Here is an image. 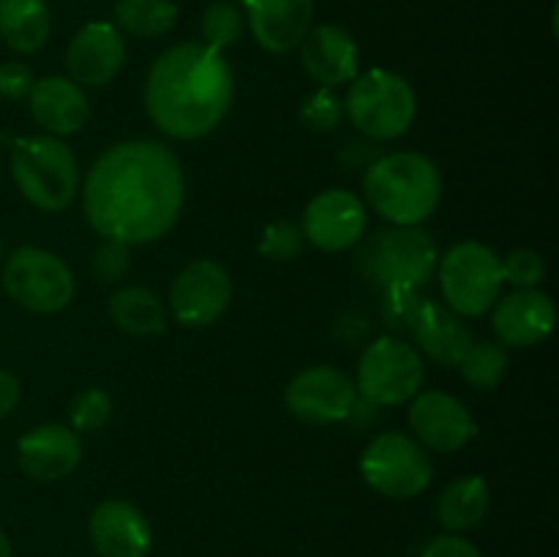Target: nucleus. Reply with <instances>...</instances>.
Here are the masks:
<instances>
[{
    "label": "nucleus",
    "mask_w": 559,
    "mask_h": 557,
    "mask_svg": "<svg viewBox=\"0 0 559 557\" xmlns=\"http://www.w3.org/2000/svg\"><path fill=\"white\" fill-rule=\"evenodd\" d=\"M235 98V74L224 52L200 42L175 44L145 80L151 123L173 140H200L222 126Z\"/></svg>",
    "instance_id": "f03ea898"
},
{
    "label": "nucleus",
    "mask_w": 559,
    "mask_h": 557,
    "mask_svg": "<svg viewBox=\"0 0 559 557\" xmlns=\"http://www.w3.org/2000/svg\"><path fill=\"white\" fill-rule=\"evenodd\" d=\"M27 104H31L33 120L52 137L76 134L91 118L85 87L76 85L71 76L52 74L36 80Z\"/></svg>",
    "instance_id": "4be33fe9"
},
{
    "label": "nucleus",
    "mask_w": 559,
    "mask_h": 557,
    "mask_svg": "<svg viewBox=\"0 0 559 557\" xmlns=\"http://www.w3.org/2000/svg\"><path fill=\"white\" fill-rule=\"evenodd\" d=\"M300 63L317 85L333 91L358 76V44L344 27L317 25L300 42Z\"/></svg>",
    "instance_id": "aec40b11"
},
{
    "label": "nucleus",
    "mask_w": 559,
    "mask_h": 557,
    "mask_svg": "<svg viewBox=\"0 0 559 557\" xmlns=\"http://www.w3.org/2000/svg\"><path fill=\"white\" fill-rule=\"evenodd\" d=\"M491 508L489 484L478 475H464L456 478L437 500V522L448 533H464V530L478 528Z\"/></svg>",
    "instance_id": "b1692460"
},
{
    "label": "nucleus",
    "mask_w": 559,
    "mask_h": 557,
    "mask_svg": "<svg viewBox=\"0 0 559 557\" xmlns=\"http://www.w3.org/2000/svg\"><path fill=\"white\" fill-rule=\"evenodd\" d=\"M11 178L33 208L60 213L76 200L80 167L60 137H16L11 142Z\"/></svg>",
    "instance_id": "20e7f679"
},
{
    "label": "nucleus",
    "mask_w": 559,
    "mask_h": 557,
    "mask_svg": "<svg viewBox=\"0 0 559 557\" xmlns=\"http://www.w3.org/2000/svg\"><path fill=\"white\" fill-rule=\"evenodd\" d=\"M424 295L418 289H385L382 293L380 315L391 331H409L418 317Z\"/></svg>",
    "instance_id": "2f4dec72"
},
{
    "label": "nucleus",
    "mask_w": 559,
    "mask_h": 557,
    "mask_svg": "<svg viewBox=\"0 0 559 557\" xmlns=\"http://www.w3.org/2000/svg\"><path fill=\"white\" fill-rule=\"evenodd\" d=\"M409 402V429L424 448L440 453L462 451L478 431L469 410L451 393L420 391Z\"/></svg>",
    "instance_id": "4468645a"
},
{
    "label": "nucleus",
    "mask_w": 559,
    "mask_h": 557,
    "mask_svg": "<svg viewBox=\"0 0 559 557\" xmlns=\"http://www.w3.org/2000/svg\"><path fill=\"white\" fill-rule=\"evenodd\" d=\"M126 63L123 33L109 22H87L66 49V69L80 87L109 85Z\"/></svg>",
    "instance_id": "2eb2a0df"
},
{
    "label": "nucleus",
    "mask_w": 559,
    "mask_h": 557,
    "mask_svg": "<svg viewBox=\"0 0 559 557\" xmlns=\"http://www.w3.org/2000/svg\"><path fill=\"white\" fill-rule=\"evenodd\" d=\"M233 304V278L216 260H194L173 278L169 311L180 325L207 328Z\"/></svg>",
    "instance_id": "9b49d317"
},
{
    "label": "nucleus",
    "mask_w": 559,
    "mask_h": 557,
    "mask_svg": "<svg viewBox=\"0 0 559 557\" xmlns=\"http://www.w3.org/2000/svg\"><path fill=\"white\" fill-rule=\"evenodd\" d=\"M437 268L445 306L462 317L486 315L497 304L506 284L500 254L478 240L456 244L437 262Z\"/></svg>",
    "instance_id": "0eeeda50"
},
{
    "label": "nucleus",
    "mask_w": 559,
    "mask_h": 557,
    "mask_svg": "<svg viewBox=\"0 0 559 557\" xmlns=\"http://www.w3.org/2000/svg\"><path fill=\"white\" fill-rule=\"evenodd\" d=\"M87 533L93 549L102 557H147L153 544V530L145 513L120 497H109L93 508Z\"/></svg>",
    "instance_id": "dca6fc26"
},
{
    "label": "nucleus",
    "mask_w": 559,
    "mask_h": 557,
    "mask_svg": "<svg viewBox=\"0 0 559 557\" xmlns=\"http://www.w3.org/2000/svg\"><path fill=\"white\" fill-rule=\"evenodd\" d=\"M16 459L33 481L69 478L82 462V440L71 426H33L16 442Z\"/></svg>",
    "instance_id": "a211bd4d"
},
{
    "label": "nucleus",
    "mask_w": 559,
    "mask_h": 557,
    "mask_svg": "<svg viewBox=\"0 0 559 557\" xmlns=\"http://www.w3.org/2000/svg\"><path fill=\"white\" fill-rule=\"evenodd\" d=\"M304 244L306 238L304 233H300L298 224L289 222V218H276V222H271L265 229H262V238L260 244H257V251H260L262 257H267V260L289 262L295 260V257H300Z\"/></svg>",
    "instance_id": "c756f323"
},
{
    "label": "nucleus",
    "mask_w": 559,
    "mask_h": 557,
    "mask_svg": "<svg viewBox=\"0 0 559 557\" xmlns=\"http://www.w3.org/2000/svg\"><path fill=\"white\" fill-rule=\"evenodd\" d=\"M186 178L178 156L158 140H126L107 147L87 169L82 208L102 238L145 246L178 224Z\"/></svg>",
    "instance_id": "f257e3e1"
},
{
    "label": "nucleus",
    "mask_w": 559,
    "mask_h": 557,
    "mask_svg": "<svg viewBox=\"0 0 559 557\" xmlns=\"http://www.w3.org/2000/svg\"><path fill=\"white\" fill-rule=\"evenodd\" d=\"M3 289L33 315H58L74 300L76 282L58 254L38 246H20L3 262Z\"/></svg>",
    "instance_id": "6e6552de"
},
{
    "label": "nucleus",
    "mask_w": 559,
    "mask_h": 557,
    "mask_svg": "<svg viewBox=\"0 0 559 557\" xmlns=\"http://www.w3.org/2000/svg\"><path fill=\"white\" fill-rule=\"evenodd\" d=\"M33 71L25 63H3L0 66V96L9 98V102H22V98L31 96L33 91Z\"/></svg>",
    "instance_id": "f704fd0d"
},
{
    "label": "nucleus",
    "mask_w": 559,
    "mask_h": 557,
    "mask_svg": "<svg viewBox=\"0 0 559 557\" xmlns=\"http://www.w3.org/2000/svg\"><path fill=\"white\" fill-rule=\"evenodd\" d=\"M178 14L175 0H118L115 3L118 31L140 38H156L169 33L178 22Z\"/></svg>",
    "instance_id": "a878e982"
},
{
    "label": "nucleus",
    "mask_w": 559,
    "mask_h": 557,
    "mask_svg": "<svg viewBox=\"0 0 559 557\" xmlns=\"http://www.w3.org/2000/svg\"><path fill=\"white\" fill-rule=\"evenodd\" d=\"M20 396H22L20 380H16L11 371L0 369V420H3L16 404H20Z\"/></svg>",
    "instance_id": "4c0bfd02"
},
{
    "label": "nucleus",
    "mask_w": 559,
    "mask_h": 557,
    "mask_svg": "<svg viewBox=\"0 0 559 557\" xmlns=\"http://www.w3.org/2000/svg\"><path fill=\"white\" fill-rule=\"evenodd\" d=\"M424 375V358L413 344L396 336H380L360 355L355 391L377 407H399L418 396Z\"/></svg>",
    "instance_id": "1a4fd4ad"
},
{
    "label": "nucleus",
    "mask_w": 559,
    "mask_h": 557,
    "mask_svg": "<svg viewBox=\"0 0 559 557\" xmlns=\"http://www.w3.org/2000/svg\"><path fill=\"white\" fill-rule=\"evenodd\" d=\"M344 115L369 140H396L407 134L418 115V98L402 74L371 69L349 82Z\"/></svg>",
    "instance_id": "423d86ee"
},
{
    "label": "nucleus",
    "mask_w": 559,
    "mask_h": 557,
    "mask_svg": "<svg viewBox=\"0 0 559 557\" xmlns=\"http://www.w3.org/2000/svg\"><path fill=\"white\" fill-rule=\"evenodd\" d=\"M131 246L120 244V240L104 238L102 246L93 254V273L102 284H115L129 273L131 268Z\"/></svg>",
    "instance_id": "72a5a7b5"
},
{
    "label": "nucleus",
    "mask_w": 559,
    "mask_h": 557,
    "mask_svg": "<svg viewBox=\"0 0 559 557\" xmlns=\"http://www.w3.org/2000/svg\"><path fill=\"white\" fill-rule=\"evenodd\" d=\"M112 415V396L104 388H85L71 399L69 407V424L71 429L80 431H98Z\"/></svg>",
    "instance_id": "c85d7f7f"
},
{
    "label": "nucleus",
    "mask_w": 559,
    "mask_h": 557,
    "mask_svg": "<svg viewBox=\"0 0 559 557\" xmlns=\"http://www.w3.org/2000/svg\"><path fill=\"white\" fill-rule=\"evenodd\" d=\"M243 3L251 36L265 52H293L311 31L314 0H243Z\"/></svg>",
    "instance_id": "6ab92c4d"
},
{
    "label": "nucleus",
    "mask_w": 559,
    "mask_h": 557,
    "mask_svg": "<svg viewBox=\"0 0 559 557\" xmlns=\"http://www.w3.org/2000/svg\"><path fill=\"white\" fill-rule=\"evenodd\" d=\"M508 364H511V355L502 342H473V347L467 349L456 369L462 371L469 386L489 391V388L500 386Z\"/></svg>",
    "instance_id": "bb28decb"
},
{
    "label": "nucleus",
    "mask_w": 559,
    "mask_h": 557,
    "mask_svg": "<svg viewBox=\"0 0 559 557\" xmlns=\"http://www.w3.org/2000/svg\"><path fill=\"white\" fill-rule=\"evenodd\" d=\"M491 309H495L491 328L497 333V342L506 347H535L555 331L557 306L538 287L516 289L497 300Z\"/></svg>",
    "instance_id": "f3484780"
},
{
    "label": "nucleus",
    "mask_w": 559,
    "mask_h": 557,
    "mask_svg": "<svg viewBox=\"0 0 559 557\" xmlns=\"http://www.w3.org/2000/svg\"><path fill=\"white\" fill-rule=\"evenodd\" d=\"M344 118V102L331 87H317L300 104V120L311 131H333Z\"/></svg>",
    "instance_id": "7c9ffc66"
},
{
    "label": "nucleus",
    "mask_w": 559,
    "mask_h": 557,
    "mask_svg": "<svg viewBox=\"0 0 559 557\" xmlns=\"http://www.w3.org/2000/svg\"><path fill=\"white\" fill-rule=\"evenodd\" d=\"M377 418H380V407H377L374 402H369V399L355 396L353 407H349V413L344 415V424H347L353 431H369L371 426L377 424Z\"/></svg>",
    "instance_id": "e433bc0d"
},
{
    "label": "nucleus",
    "mask_w": 559,
    "mask_h": 557,
    "mask_svg": "<svg viewBox=\"0 0 559 557\" xmlns=\"http://www.w3.org/2000/svg\"><path fill=\"white\" fill-rule=\"evenodd\" d=\"M109 317L131 336H156L167 328V306L153 289L131 284L109 298Z\"/></svg>",
    "instance_id": "393cba45"
},
{
    "label": "nucleus",
    "mask_w": 559,
    "mask_h": 557,
    "mask_svg": "<svg viewBox=\"0 0 559 557\" xmlns=\"http://www.w3.org/2000/svg\"><path fill=\"white\" fill-rule=\"evenodd\" d=\"M0 557H14V552H11V541L3 530H0Z\"/></svg>",
    "instance_id": "58836bf2"
},
{
    "label": "nucleus",
    "mask_w": 559,
    "mask_h": 557,
    "mask_svg": "<svg viewBox=\"0 0 559 557\" xmlns=\"http://www.w3.org/2000/svg\"><path fill=\"white\" fill-rule=\"evenodd\" d=\"M409 333H413L420 353L429 355L435 364L448 366V369H456L475 342L467 320L431 298H424Z\"/></svg>",
    "instance_id": "412c9836"
},
{
    "label": "nucleus",
    "mask_w": 559,
    "mask_h": 557,
    "mask_svg": "<svg viewBox=\"0 0 559 557\" xmlns=\"http://www.w3.org/2000/svg\"><path fill=\"white\" fill-rule=\"evenodd\" d=\"M52 33L47 0H0V38L14 52L31 55L47 44Z\"/></svg>",
    "instance_id": "5701e85b"
},
{
    "label": "nucleus",
    "mask_w": 559,
    "mask_h": 557,
    "mask_svg": "<svg viewBox=\"0 0 559 557\" xmlns=\"http://www.w3.org/2000/svg\"><path fill=\"white\" fill-rule=\"evenodd\" d=\"M420 557H484L480 555L478 546L473 541L462 538L456 533H448V535H437L431 538L429 544L424 546Z\"/></svg>",
    "instance_id": "c9c22d12"
},
{
    "label": "nucleus",
    "mask_w": 559,
    "mask_h": 557,
    "mask_svg": "<svg viewBox=\"0 0 559 557\" xmlns=\"http://www.w3.org/2000/svg\"><path fill=\"white\" fill-rule=\"evenodd\" d=\"M431 459L415 437L402 431H382L366 446L360 457V475L366 484L391 500L418 497L431 484Z\"/></svg>",
    "instance_id": "9d476101"
},
{
    "label": "nucleus",
    "mask_w": 559,
    "mask_h": 557,
    "mask_svg": "<svg viewBox=\"0 0 559 557\" xmlns=\"http://www.w3.org/2000/svg\"><path fill=\"white\" fill-rule=\"evenodd\" d=\"M246 27L243 11L235 3H227V0H218V3L207 5L205 14H202V44L216 52H224L227 47L240 42Z\"/></svg>",
    "instance_id": "cd10ccee"
},
{
    "label": "nucleus",
    "mask_w": 559,
    "mask_h": 557,
    "mask_svg": "<svg viewBox=\"0 0 559 557\" xmlns=\"http://www.w3.org/2000/svg\"><path fill=\"white\" fill-rule=\"evenodd\" d=\"M355 382L333 366H309L289 380L284 391L287 410L304 424H342L353 407Z\"/></svg>",
    "instance_id": "f8f14e48"
},
{
    "label": "nucleus",
    "mask_w": 559,
    "mask_h": 557,
    "mask_svg": "<svg viewBox=\"0 0 559 557\" xmlns=\"http://www.w3.org/2000/svg\"><path fill=\"white\" fill-rule=\"evenodd\" d=\"M300 233L314 249L344 251L364 240L366 205L355 191L328 189L320 191L306 205Z\"/></svg>",
    "instance_id": "ddd939ff"
},
{
    "label": "nucleus",
    "mask_w": 559,
    "mask_h": 557,
    "mask_svg": "<svg viewBox=\"0 0 559 557\" xmlns=\"http://www.w3.org/2000/svg\"><path fill=\"white\" fill-rule=\"evenodd\" d=\"M0 260H3V240H0Z\"/></svg>",
    "instance_id": "ea45409f"
},
{
    "label": "nucleus",
    "mask_w": 559,
    "mask_h": 557,
    "mask_svg": "<svg viewBox=\"0 0 559 557\" xmlns=\"http://www.w3.org/2000/svg\"><path fill=\"white\" fill-rule=\"evenodd\" d=\"M440 262L437 244L420 227L377 229L360 240L355 265L366 282L385 289H420L431 278Z\"/></svg>",
    "instance_id": "39448f33"
},
{
    "label": "nucleus",
    "mask_w": 559,
    "mask_h": 557,
    "mask_svg": "<svg viewBox=\"0 0 559 557\" xmlns=\"http://www.w3.org/2000/svg\"><path fill=\"white\" fill-rule=\"evenodd\" d=\"M546 262L538 251L516 249L502 260V278L516 289H533L544 282Z\"/></svg>",
    "instance_id": "473e14b6"
},
{
    "label": "nucleus",
    "mask_w": 559,
    "mask_h": 557,
    "mask_svg": "<svg viewBox=\"0 0 559 557\" xmlns=\"http://www.w3.org/2000/svg\"><path fill=\"white\" fill-rule=\"evenodd\" d=\"M364 197L371 211L399 227H418L442 200V178L429 156L399 151L380 156L364 175Z\"/></svg>",
    "instance_id": "7ed1b4c3"
}]
</instances>
